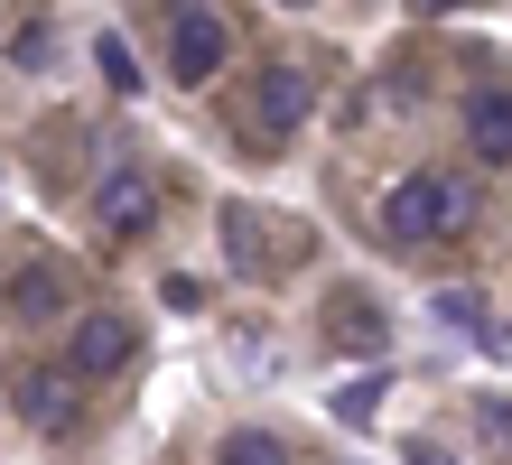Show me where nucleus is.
<instances>
[{
    "label": "nucleus",
    "instance_id": "obj_1",
    "mask_svg": "<svg viewBox=\"0 0 512 465\" xmlns=\"http://www.w3.org/2000/svg\"><path fill=\"white\" fill-rule=\"evenodd\" d=\"M475 224V186L447 177V168H410L401 186L382 196V242L391 252H419V242H447Z\"/></svg>",
    "mask_w": 512,
    "mask_h": 465
},
{
    "label": "nucleus",
    "instance_id": "obj_2",
    "mask_svg": "<svg viewBox=\"0 0 512 465\" xmlns=\"http://www.w3.org/2000/svg\"><path fill=\"white\" fill-rule=\"evenodd\" d=\"M10 400H19V419L38 428V438H75V428H84V400H75V372L66 363H19L10 372Z\"/></svg>",
    "mask_w": 512,
    "mask_h": 465
},
{
    "label": "nucleus",
    "instance_id": "obj_3",
    "mask_svg": "<svg viewBox=\"0 0 512 465\" xmlns=\"http://www.w3.org/2000/svg\"><path fill=\"white\" fill-rule=\"evenodd\" d=\"M308 112H317V75L289 66V56H270V66H261V93H252V131H261V149H280Z\"/></svg>",
    "mask_w": 512,
    "mask_h": 465
},
{
    "label": "nucleus",
    "instance_id": "obj_4",
    "mask_svg": "<svg viewBox=\"0 0 512 465\" xmlns=\"http://www.w3.org/2000/svg\"><path fill=\"white\" fill-rule=\"evenodd\" d=\"M233 56V28L215 10H168V75L177 84H215Z\"/></svg>",
    "mask_w": 512,
    "mask_h": 465
},
{
    "label": "nucleus",
    "instance_id": "obj_5",
    "mask_svg": "<svg viewBox=\"0 0 512 465\" xmlns=\"http://www.w3.org/2000/svg\"><path fill=\"white\" fill-rule=\"evenodd\" d=\"M131 354H140V335H131V317H112V307H94V317L66 326V372H84V382L131 372Z\"/></svg>",
    "mask_w": 512,
    "mask_h": 465
},
{
    "label": "nucleus",
    "instance_id": "obj_6",
    "mask_svg": "<svg viewBox=\"0 0 512 465\" xmlns=\"http://www.w3.org/2000/svg\"><path fill=\"white\" fill-rule=\"evenodd\" d=\"M289 252H298V242L270 233V205H224V261L243 270V279H270Z\"/></svg>",
    "mask_w": 512,
    "mask_h": 465
},
{
    "label": "nucleus",
    "instance_id": "obj_7",
    "mask_svg": "<svg viewBox=\"0 0 512 465\" xmlns=\"http://www.w3.org/2000/svg\"><path fill=\"white\" fill-rule=\"evenodd\" d=\"M326 345L336 354H364V363H382V345H391V317L364 298V289H336L326 298Z\"/></svg>",
    "mask_w": 512,
    "mask_h": 465
},
{
    "label": "nucleus",
    "instance_id": "obj_8",
    "mask_svg": "<svg viewBox=\"0 0 512 465\" xmlns=\"http://www.w3.org/2000/svg\"><path fill=\"white\" fill-rule=\"evenodd\" d=\"M94 214H103V233H149V214H159V186H149L140 168H112L94 186Z\"/></svg>",
    "mask_w": 512,
    "mask_h": 465
},
{
    "label": "nucleus",
    "instance_id": "obj_9",
    "mask_svg": "<svg viewBox=\"0 0 512 465\" xmlns=\"http://www.w3.org/2000/svg\"><path fill=\"white\" fill-rule=\"evenodd\" d=\"M466 140H475V159H512V84L466 93Z\"/></svg>",
    "mask_w": 512,
    "mask_h": 465
},
{
    "label": "nucleus",
    "instance_id": "obj_10",
    "mask_svg": "<svg viewBox=\"0 0 512 465\" xmlns=\"http://www.w3.org/2000/svg\"><path fill=\"white\" fill-rule=\"evenodd\" d=\"M56 298H66V279H56V261H28V270L10 279V317H47Z\"/></svg>",
    "mask_w": 512,
    "mask_h": 465
},
{
    "label": "nucleus",
    "instance_id": "obj_11",
    "mask_svg": "<svg viewBox=\"0 0 512 465\" xmlns=\"http://www.w3.org/2000/svg\"><path fill=\"white\" fill-rule=\"evenodd\" d=\"M10 66L19 75H47L56 66V28L47 19H10Z\"/></svg>",
    "mask_w": 512,
    "mask_h": 465
},
{
    "label": "nucleus",
    "instance_id": "obj_12",
    "mask_svg": "<svg viewBox=\"0 0 512 465\" xmlns=\"http://www.w3.org/2000/svg\"><path fill=\"white\" fill-rule=\"evenodd\" d=\"M429 317H447V326H466L475 345H485V335H494V317H485V298H475V289H429Z\"/></svg>",
    "mask_w": 512,
    "mask_h": 465
},
{
    "label": "nucleus",
    "instance_id": "obj_13",
    "mask_svg": "<svg viewBox=\"0 0 512 465\" xmlns=\"http://www.w3.org/2000/svg\"><path fill=\"white\" fill-rule=\"evenodd\" d=\"M224 345H233V372H243V382H270V372H280V363H270V335H261V326H224Z\"/></svg>",
    "mask_w": 512,
    "mask_h": 465
},
{
    "label": "nucleus",
    "instance_id": "obj_14",
    "mask_svg": "<svg viewBox=\"0 0 512 465\" xmlns=\"http://www.w3.org/2000/svg\"><path fill=\"white\" fill-rule=\"evenodd\" d=\"M94 66H103L112 93H140V66H131V38H122V28H103V38H94Z\"/></svg>",
    "mask_w": 512,
    "mask_h": 465
},
{
    "label": "nucleus",
    "instance_id": "obj_15",
    "mask_svg": "<svg viewBox=\"0 0 512 465\" xmlns=\"http://www.w3.org/2000/svg\"><path fill=\"white\" fill-rule=\"evenodd\" d=\"M94 159V131L84 121H47V168H84Z\"/></svg>",
    "mask_w": 512,
    "mask_h": 465
},
{
    "label": "nucleus",
    "instance_id": "obj_16",
    "mask_svg": "<svg viewBox=\"0 0 512 465\" xmlns=\"http://www.w3.org/2000/svg\"><path fill=\"white\" fill-rule=\"evenodd\" d=\"M224 465H289V447L270 428H243V438H224Z\"/></svg>",
    "mask_w": 512,
    "mask_h": 465
},
{
    "label": "nucleus",
    "instance_id": "obj_17",
    "mask_svg": "<svg viewBox=\"0 0 512 465\" xmlns=\"http://www.w3.org/2000/svg\"><path fill=\"white\" fill-rule=\"evenodd\" d=\"M373 410H382V372H364V382H345V391H336V419H345V428H364Z\"/></svg>",
    "mask_w": 512,
    "mask_h": 465
},
{
    "label": "nucleus",
    "instance_id": "obj_18",
    "mask_svg": "<svg viewBox=\"0 0 512 465\" xmlns=\"http://www.w3.org/2000/svg\"><path fill=\"white\" fill-rule=\"evenodd\" d=\"M475 419H485V428H494V438L512 447V400H475Z\"/></svg>",
    "mask_w": 512,
    "mask_h": 465
}]
</instances>
